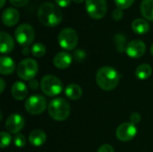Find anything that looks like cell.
Segmentation results:
<instances>
[{"label": "cell", "mask_w": 153, "mask_h": 152, "mask_svg": "<svg viewBox=\"0 0 153 152\" xmlns=\"http://www.w3.org/2000/svg\"><path fill=\"white\" fill-rule=\"evenodd\" d=\"M39 22L46 27H56L63 19V13L58 5L52 3L42 4L38 11Z\"/></svg>", "instance_id": "cell-1"}, {"label": "cell", "mask_w": 153, "mask_h": 152, "mask_svg": "<svg viewBox=\"0 0 153 152\" xmlns=\"http://www.w3.org/2000/svg\"><path fill=\"white\" fill-rule=\"evenodd\" d=\"M120 75L118 72L111 66H103L100 68L96 74V82L103 90H112L119 83Z\"/></svg>", "instance_id": "cell-2"}, {"label": "cell", "mask_w": 153, "mask_h": 152, "mask_svg": "<svg viewBox=\"0 0 153 152\" xmlns=\"http://www.w3.org/2000/svg\"><path fill=\"white\" fill-rule=\"evenodd\" d=\"M48 111L49 116L56 121H64L68 118L71 113V107L68 101L63 98H56L50 101Z\"/></svg>", "instance_id": "cell-3"}, {"label": "cell", "mask_w": 153, "mask_h": 152, "mask_svg": "<svg viewBox=\"0 0 153 152\" xmlns=\"http://www.w3.org/2000/svg\"><path fill=\"white\" fill-rule=\"evenodd\" d=\"M40 89L44 94L49 97H55L63 90V83L59 78L55 75H46L41 79Z\"/></svg>", "instance_id": "cell-4"}, {"label": "cell", "mask_w": 153, "mask_h": 152, "mask_svg": "<svg viewBox=\"0 0 153 152\" xmlns=\"http://www.w3.org/2000/svg\"><path fill=\"white\" fill-rule=\"evenodd\" d=\"M38 73V63L32 58L21 61L17 66V75L23 81H31Z\"/></svg>", "instance_id": "cell-5"}, {"label": "cell", "mask_w": 153, "mask_h": 152, "mask_svg": "<svg viewBox=\"0 0 153 152\" xmlns=\"http://www.w3.org/2000/svg\"><path fill=\"white\" fill-rule=\"evenodd\" d=\"M78 34L72 28H65L58 34V43L60 47L65 50H73L78 44Z\"/></svg>", "instance_id": "cell-6"}, {"label": "cell", "mask_w": 153, "mask_h": 152, "mask_svg": "<svg viewBox=\"0 0 153 152\" xmlns=\"http://www.w3.org/2000/svg\"><path fill=\"white\" fill-rule=\"evenodd\" d=\"M14 37L16 41L23 47L30 46L35 38V31L31 25L23 23L18 26L14 32Z\"/></svg>", "instance_id": "cell-7"}, {"label": "cell", "mask_w": 153, "mask_h": 152, "mask_svg": "<svg viewBox=\"0 0 153 152\" xmlns=\"http://www.w3.org/2000/svg\"><path fill=\"white\" fill-rule=\"evenodd\" d=\"M88 14L95 20L103 18L107 13L108 5L106 0H86L85 4Z\"/></svg>", "instance_id": "cell-8"}, {"label": "cell", "mask_w": 153, "mask_h": 152, "mask_svg": "<svg viewBox=\"0 0 153 152\" xmlns=\"http://www.w3.org/2000/svg\"><path fill=\"white\" fill-rule=\"evenodd\" d=\"M47 108V100L41 95H32L25 102L26 111L33 116L40 115Z\"/></svg>", "instance_id": "cell-9"}, {"label": "cell", "mask_w": 153, "mask_h": 152, "mask_svg": "<svg viewBox=\"0 0 153 152\" xmlns=\"http://www.w3.org/2000/svg\"><path fill=\"white\" fill-rule=\"evenodd\" d=\"M136 133H137V128L131 122L121 124L116 131L117 138L119 141L125 142L133 140L136 135Z\"/></svg>", "instance_id": "cell-10"}, {"label": "cell", "mask_w": 153, "mask_h": 152, "mask_svg": "<svg viewBox=\"0 0 153 152\" xmlns=\"http://www.w3.org/2000/svg\"><path fill=\"white\" fill-rule=\"evenodd\" d=\"M146 51V45L141 39H134L130 41L127 46L126 52L131 58H140L144 55Z\"/></svg>", "instance_id": "cell-11"}, {"label": "cell", "mask_w": 153, "mask_h": 152, "mask_svg": "<svg viewBox=\"0 0 153 152\" xmlns=\"http://www.w3.org/2000/svg\"><path fill=\"white\" fill-rule=\"evenodd\" d=\"M24 126V118L19 114L10 115L5 121V129L10 133H17Z\"/></svg>", "instance_id": "cell-12"}, {"label": "cell", "mask_w": 153, "mask_h": 152, "mask_svg": "<svg viewBox=\"0 0 153 152\" xmlns=\"http://www.w3.org/2000/svg\"><path fill=\"white\" fill-rule=\"evenodd\" d=\"M19 19L20 13L15 8L9 7L2 13V22L7 27L14 26L19 22Z\"/></svg>", "instance_id": "cell-13"}, {"label": "cell", "mask_w": 153, "mask_h": 152, "mask_svg": "<svg viewBox=\"0 0 153 152\" xmlns=\"http://www.w3.org/2000/svg\"><path fill=\"white\" fill-rule=\"evenodd\" d=\"M72 60V56L69 53L62 51L55 56L53 63L54 65L58 69H66L70 66Z\"/></svg>", "instance_id": "cell-14"}, {"label": "cell", "mask_w": 153, "mask_h": 152, "mask_svg": "<svg viewBox=\"0 0 153 152\" xmlns=\"http://www.w3.org/2000/svg\"><path fill=\"white\" fill-rule=\"evenodd\" d=\"M14 47L13 39L6 32L0 33V51L2 54H8L13 51Z\"/></svg>", "instance_id": "cell-15"}, {"label": "cell", "mask_w": 153, "mask_h": 152, "mask_svg": "<svg viewBox=\"0 0 153 152\" xmlns=\"http://www.w3.org/2000/svg\"><path fill=\"white\" fill-rule=\"evenodd\" d=\"M15 69L14 61L9 57L3 56L0 57V73L3 75H10Z\"/></svg>", "instance_id": "cell-16"}, {"label": "cell", "mask_w": 153, "mask_h": 152, "mask_svg": "<svg viewBox=\"0 0 153 152\" xmlns=\"http://www.w3.org/2000/svg\"><path fill=\"white\" fill-rule=\"evenodd\" d=\"M11 92H12V96L16 100H22L28 95V89L23 82H16L13 84Z\"/></svg>", "instance_id": "cell-17"}, {"label": "cell", "mask_w": 153, "mask_h": 152, "mask_svg": "<svg viewBox=\"0 0 153 152\" xmlns=\"http://www.w3.org/2000/svg\"><path fill=\"white\" fill-rule=\"evenodd\" d=\"M46 140H47L46 133L43 131L39 130V129L33 130L30 133V136H29V142H30V143L32 146H35V147L42 146L45 143Z\"/></svg>", "instance_id": "cell-18"}, {"label": "cell", "mask_w": 153, "mask_h": 152, "mask_svg": "<svg viewBox=\"0 0 153 152\" xmlns=\"http://www.w3.org/2000/svg\"><path fill=\"white\" fill-rule=\"evenodd\" d=\"M65 96L69 99L77 100V99H79L82 97V90L80 85L75 84V83H72V84H69V85H67L65 87Z\"/></svg>", "instance_id": "cell-19"}, {"label": "cell", "mask_w": 153, "mask_h": 152, "mask_svg": "<svg viewBox=\"0 0 153 152\" xmlns=\"http://www.w3.org/2000/svg\"><path fill=\"white\" fill-rule=\"evenodd\" d=\"M132 29H133L134 32H135L136 34L143 35V34H146L149 31L150 25L146 20L142 19V18H138L133 22Z\"/></svg>", "instance_id": "cell-20"}, {"label": "cell", "mask_w": 153, "mask_h": 152, "mask_svg": "<svg viewBox=\"0 0 153 152\" xmlns=\"http://www.w3.org/2000/svg\"><path fill=\"white\" fill-rule=\"evenodd\" d=\"M141 13L144 19L153 22V0H143L141 4Z\"/></svg>", "instance_id": "cell-21"}, {"label": "cell", "mask_w": 153, "mask_h": 152, "mask_svg": "<svg viewBox=\"0 0 153 152\" xmlns=\"http://www.w3.org/2000/svg\"><path fill=\"white\" fill-rule=\"evenodd\" d=\"M152 73V69L150 65L148 64H142L140 65L135 70V76L139 80H146L148 79Z\"/></svg>", "instance_id": "cell-22"}, {"label": "cell", "mask_w": 153, "mask_h": 152, "mask_svg": "<svg viewBox=\"0 0 153 152\" xmlns=\"http://www.w3.org/2000/svg\"><path fill=\"white\" fill-rule=\"evenodd\" d=\"M114 40H115L116 48L117 49L118 52H124V51H126V39L125 35H123L121 33H118V34H117L115 36Z\"/></svg>", "instance_id": "cell-23"}, {"label": "cell", "mask_w": 153, "mask_h": 152, "mask_svg": "<svg viewBox=\"0 0 153 152\" xmlns=\"http://www.w3.org/2000/svg\"><path fill=\"white\" fill-rule=\"evenodd\" d=\"M31 53L36 57H42L46 54V47L42 43H36L31 47Z\"/></svg>", "instance_id": "cell-24"}, {"label": "cell", "mask_w": 153, "mask_h": 152, "mask_svg": "<svg viewBox=\"0 0 153 152\" xmlns=\"http://www.w3.org/2000/svg\"><path fill=\"white\" fill-rule=\"evenodd\" d=\"M11 142H12V136L7 132H2L1 133V144H0V147L2 149H4V148L9 146Z\"/></svg>", "instance_id": "cell-25"}, {"label": "cell", "mask_w": 153, "mask_h": 152, "mask_svg": "<svg viewBox=\"0 0 153 152\" xmlns=\"http://www.w3.org/2000/svg\"><path fill=\"white\" fill-rule=\"evenodd\" d=\"M116 5L117 8H120L122 10L129 8L134 2V0H114Z\"/></svg>", "instance_id": "cell-26"}, {"label": "cell", "mask_w": 153, "mask_h": 152, "mask_svg": "<svg viewBox=\"0 0 153 152\" xmlns=\"http://www.w3.org/2000/svg\"><path fill=\"white\" fill-rule=\"evenodd\" d=\"M13 143L16 147L18 148H22V147H24L25 144H26V138L24 137L23 134H21V133H18L14 136V139H13Z\"/></svg>", "instance_id": "cell-27"}, {"label": "cell", "mask_w": 153, "mask_h": 152, "mask_svg": "<svg viewBox=\"0 0 153 152\" xmlns=\"http://www.w3.org/2000/svg\"><path fill=\"white\" fill-rule=\"evenodd\" d=\"M85 56H86V54L82 49H77L74 53V57L75 58L76 61H82L85 58Z\"/></svg>", "instance_id": "cell-28"}, {"label": "cell", "mask_w": 153, "mask_h": 152, "mask_svg": "<svg viewBox=\"0 0 153 152\" xmlns=\"http://www.w3.org/2000/svg\"><path fill=\"white\" fill-rule=\"evenodd\" d=\"M112 16H113V19L115 21H120L123 16H124V13H123V10L120 9V8H117L114 10L113 13H112Z\"/></svg>", "instance_id": "cell-29"}, {"label": "cell", "mask_w": 153, "mask_h": 152, "mask_svg": "<svg viewBox=\"0 0 153 152\" xmlns=\"http://www.w3.org/2000/svg\"><path fill=\"white\" fill-rule=\"evenodd\" d=\"M11 4H13L15 7H22L26 5L29 2V0H9Z\"/></svg>", "instance_id": "cell-30"}, {"label": "cell", "mask_w": 153, "mask_h": 152, "mask_svg": "<svg viewBox=\"0 0 153 152\" xmlns=\"http://www.w3.org/2000/svg\"><path fill=\"white\" fill-rule=\"evenodd\" d=\"M130 121H131V123L134 124V125H137V124H139L140 121H141V116H140V114L137 113V112L133 113V114L131 115V116H130Z\"/></svg>", "instance_id": "cell-31"}, {"label": "cell", "mask_w": 153, "mask_h": 152, "mask_svg": "<svg viewBox=\"0 0 153 152\" xmlns=\"http://www.w3.org/2000/svg\"><path fill=\"white\" fill-rule=\"evenodd\" d=\"M98 152H115L113 147L109 144H103L101 145L99 150H98Z\"/></svg>", "instance_id": "cell-32"}, {"label": "cell", "mask_w": 153, "mask_h": 152, "mask_svg": "<svg viewBox=\"0 0 153 152\" xmlns=\"http://www.w3.org/2000/svg\"><path fill=\"white\" fill-rule=\"evenodd\" d=\"M55 2L59 7H67L70 4L71 0H55Z\"/></svg>", "instance_id": "cell-33"}, {"label": "cell", "mask_w": 153, "mask_h": 152, "mask_svg": "<svg viewBox=\"0 0 153 152\" xmlns=\"http://www.w3.org/2000/svg\"><path fill=\"white\" fill-rule=\"evenodd\" d=\"M29 85H30V89H32V90H37L38 89V87H39V83H38V82L36 81V80H31V81H30V82H29Z\"/></svg>", "instance_id": "cell-34"}, {"label": "cell", "mask_w": 153, "mask_h": 152, "mask_svg": "<svg viewBox=\"0 0 153 152\" xmlns=\"http://www.w3.org/2000/svg\"><path fill=\"white\" fill-rule=\"evenodd\" d=\"M0 84H1V87H0V92L1 93H3V91H4V88H5V83H4V79H0Z\"/></svg>", "instance_id": "cell-35"}, {"label": "cell", "mask_w": 153, "mask_h": 152, "mask_svg": "<svg viewBox=\"0 0 153 152\" xmlns=\"http://www.w3.org/2000/svg\"><path fill=\"white\" fill-rule=\"evenodd\" d=\"M28 53H30V50L28 49V47H25V48L23 49V54H24V55H27Z\"/></svg>", "instance_id": "cell-36"}, {"label": "cell", "mask_w": 153, "mask_h": 152, "mask_svg": "<svg viewBox=\"0 0 153 152\" xmlns=\"http://www.w3.org/2000/svg\"><path fill=\"white\" fill-rule=\"evenodd\" d=\"M4 3H5V0H1V3H0V8H3V7H4Z\"/></svg>", "instance_id": "cell-37"}, {"label": "cell", "mask_w": 153, "mask_h": 152, "mask_svg": "<svg viewBox=\"0 0 153 152\" xmlns=\"http://www.w3.org/2000/svg\"><path fill=\"white\" fill-rule=\"evenodd\" d=\"M74 3H76V4H80V3H82L84 0H73Z\"/></svg>", "instance_id": "cell-38"}, {"label": "cell", "mask_w": 153, "mask_h": 152, "mask_svg": "<svg viewBox=\"0 0 153 152\" xmlns=\"http://www.w3.org/2000/svg\"><path fill=\"white\" fill-rule=\"evenodd\" d=\"M151 53H152V55L153 56V44L152 45V47H151Z\"/></svg>", "instance_id": "cell-39"}]
</instances>
